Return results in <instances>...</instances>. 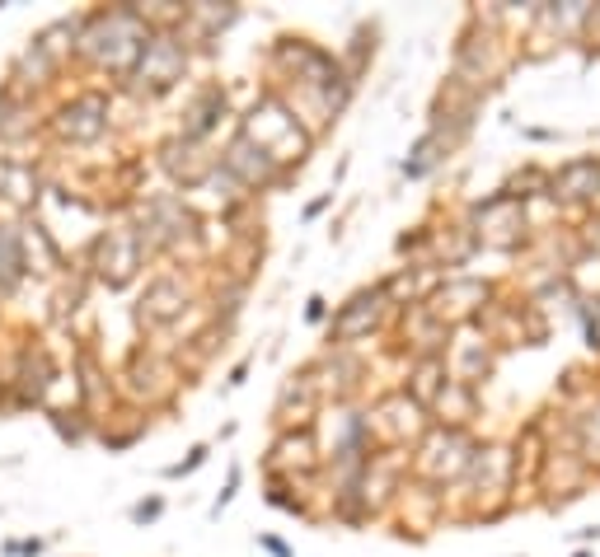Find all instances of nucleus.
Masks as SVG:
<instances>
[{
	"mask_svg": "<svg viewBox=\"0 0 600 557\" xmlns=\"http://www.w3.org/2000/svg\"><path fill=\"white\" fill-rule=\"evenodd\" d=\"M239 492V468H230V478H226V492L221 496H216V506H211V515H221L226 506H230V496Z\"/></svg>",
	"mask_w": 600,
	"mask_h": 557,
	"instance_id": "obj_14",
	"label": "nucleus"
},
{
	"mask_svg": "<svg viewBox=\"0 0 600 557\" xmlns=\"http://www.w3.org/2000/svg\"><path fill=\"white\" fill-rule=\"evenodd\" d=\"M324 314H329V300H324V295H315V300H310V310H305V319H310V323H319Z\"/></svg>",
	"mask_w": 600,
	"mask_h": 557,
	"instance_id": "obj_16",
	"label": "nucleus"
},
{
	"mask_svg": "<svg viewBox=\"0 0 600 557\" xmlns=\"http://www.w3.org/2000/svg\"><path fill=\"white\" fill-rule=\"evenodd\" d=\"M47 417V422H52V431H57V440L62 445H71V450H80V445H85L94 431H99V422H94V417L85 412V408H47L43 412Z\"/></svg>",
	"mask_w": 600,
	"mask_h": 557,
	"instance_id": "obj_10",
	"label": "nucleus"
},
{
	"mask_svg": "<svg viewBox=\"0 0 600 557\" xmlns=\"http://www.w3.org/2000/svg\"><path fill=\"white\" fill-rule=\"evenodd\" d=\"M43 174L34 164H19V159H0V202H10V216L24 220V216H38L43 206Z\"/></svg>",
	"mask_w": 600,
	"mask_h": 557,
	"instance_id": "obj_6",
	"label": "nucleus"
},
{
	"mask_svg": "<svg viewBox=\"0 0 600 557\" xmlns=\"http://www.w3.org/2000/svg\"><path fill=\"white\" fill-rule=\"evenodd\" d=\"M258 548H263V552H272V557H291V548H286L282 539H272V534H258Z\"/></svg>",
	"mask_w": 600,
	"mask_h": 557,
	"instance_id": "obj_15",
	"label": "nucleus"
},
{
	"mask_svg": "<svg viewBox=\"0 0 600 557\" xmlns=\"http://www.w3.org/2000/svg\"><path fill=\"white\" fill-rule=\"evenodd\" d=\"M150 24L141 14V5H94V10H80V34H75V57L80 66H90L94 75L108 80H122L131 75L136 57L146 52L150 43Z\"/></svg>",
	"mask_w": 600,
	"mask_h": 557,
	"instance_id": "obj_1",
	"label": "nucleus"
},
{
	"mask_svg": "<svg viewBox=\"0 0 600 557\" xmlns=\"http://www.w3.org/2000/svg\"><path fill=\"white\" fill-rule=\"evenodd\" d=\"M24 282H29V267H24V239H19V220L0 216V304H10Z\"/></svg>",
	"mask_w": 600,
	"mask_h": 557,
	"instance_id": "obj_8",
	"label": "nucleus"
},
{
	"mask_svg": "<svg viewBox=\"0 0 600 557\" xmlns=\"http://www.w3.org/2000/svg\"><path fill=\"white\" fill-rule=\"evenodd\" d=\"M0 323H5V304H0Z\"/></svg>",
	"mask_w": 600,
	"mask_h": 557,
	"instance_id": "obj_17",
	"label": "nucleus"
},
{
	"mask_svg": "<svg viewBox=\"0 0 600 557\" xmlns=\"http://www.w3.org/2000/svg\"><path fill=\"white\" fill-rule=\"evenodd\" d=\"M146 263H150V254H146L141 235H136V226H103V230H94L80 272H85L94 286L122 291L146 272Z\"/></svg>",
	"mask_w": 600,
	"mask_h": 557,
	"instance_id": "obj_3",
	"label": "nucleus"
},
{
	"mask_svg": "<svg viewBox=\"0 0 600 557\" xmlns=\"http://www.w3.org/2000/svg\"><path fill=\"white\" fill-rule=\"evenodd\" d=\"M226 118V90L221 85H207L193 103L183 108V122H179V136L183 141H193V146H202L207 136L216 131V122Z\"/></svg>",
	"mask_w": 600,
	"mask_h": 557,
	"instance_id": "obj_9",
	"label": "nucleus"
},
{
	"mask_svg": "<svg viewBox=\"0 0 600 557\" xmlns=\"http://www.w3.org/2000/svg\"><path fill=\"white\" fill-rule=\"evenodd\" d=\"M207 455H211V445H193V450H188V459H179V464L165 468V478H188V473H198V468L207 464Z\"/></svg>",
	"mask_w": 600,
	"mask_h": 557,
	"instance_id": "obj_12",
	"label": "nucleus"
},
{
	"mask_svg": "<svg viewBox=\"0 0 600 557\" xmlns=\"http://www.w3.org/2000/svg\"><path fill=\"white\" fill-rule=\"evenodd\" d=\"M188 300L193 295H188L183 272H155L141 286V295H136V323L141 328H169V323L183 319Z\"/></svg>",
	"mask_w": 600,
	"mask_h": 557,
	"instance_id": "obj_5",
	"label": "nucleus"
},
{
	"mask_svg": "<svg viewBox=\"0 0 600 557\" xmlns=\"http://www.w3.org/2000/svg\"><path fill=\"white\" fill-rule=\"evenodd\" d=\"M188 71V43L179 29H155L146 52L136 57L131 75L122 80V85L136 94V99H160V94H169L179 80Z\"/></svg>",
	"mask_w": 600,
	"mask_h": 557,
	"instance_id": "obj_4",
	"label": "nucleus"
},
{
	"mask_svg": "<svg viewBox=\"0 0 600 557\" xmlns=\"http://www.w3.org/2000/svg\"><path fill=\"white\" fill-rule=\"evenodd\" d=\"M108 127H113V94L99 85H80L52 108H43V136L52 146H75V150L99 146Z\"/></svg>",
	"mask_w": 600,
	"mask_h": 557,
	"instance_id": "obj_2",
	"label": "nucleus"
},
{
	"mask_svg": "<svg viewBox=\"0 0 600 557\" xmlns=\"http://www.w3.org/2000/svg\"><path fill=\"white\" fill-rule=\"evenodd\" d=\"M380 304H385V291H357L334 319L329 328V342H352V338H366L380 319Z\"/></svg>",
	"mask_w": 600,
	"mask_h": 557,
	"instance_id": "obj_7",
	"label": "nucleus"
},
{
	"mask_svg": "<svg viewBox=\"0 0 600 557\" xmlns=\"http://www.w3.org/2000/svg\"><path fill=\"white\" fill-rule=\"evenodd\" d=\"M0 10H5V0H0Z\"/></svg>",
	"mask_w": 600,
	"mask_h": 557,
	"instance_id": "obj_18",
	"label": "nucleus"
},
{
	"mask_svg": "<svg viewBox=\"0 0 600 557\" xmlns=\"http://www.w3.org/2000/svg\"><path fill=\"white\" fill-rule=\"evenodd\" d=\"M0 552H5V557H43L47 552V539H5V543H0Z\"/></svg>",
	"mask_w": 600,
	"mask_h": 557,
	"instance_id": "obj_13",
	"label": "nucleus"
},
{
	"mask_svg": "<svg viewBox=\"0 0 600 557\" xmlns=\"http://www.w3.org/2000/svg\"><path fill=\"white\" fill-rule=\"evenodd\" d=\"M160 515H165V496H160V492L141 496V501H136V506L127 511V520H131V524H155Z\"/></svg>",
	"mask_w": 600,
	"mask_h": 557,
	"instance_id": "obj_11",
	"label": "nucleus"
}]
</instances>
